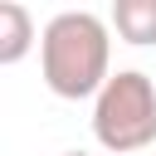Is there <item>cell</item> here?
Returning <instances> with one entry per match:
<instances>
[{
  "mask_svg": "<svg viewBox=\"0 0 156 156\" xmlns=\"http://www.w3.org/2000/svg\"><path fill=\"white\" fill-rule=\"evenodd\" d=\"M58 156H93V151H58Z\"/></svg>",
  "mask_w": 156,
  "mask_h": 156,
  "instance_id": "obj_5",
  "label": "cell"
},
{
  "mask_svg": "<svg viewBox=\"0 0 156 156\" xmlns=\"http://www.w3.org/2000/svg\"><path fill=\"white\" fill-rule=\"evenodd\" d=\"M39 73L54 98H98L112 78V24L93 10H58L39 34Z\"/></svg>",
  "mask_w": 156,
  "mask_h": 156,
  "instance_id": "obj_1",
  "label": "cell"
},
{
  "mask_svg": "<svg viewBox=\"0 0 156 156\" xmlns=\"http://www.w3.org/2000/svg\"><path fill=\"white\" fill-rule=\"evenodd\" d=\"M112 29H117V39H127L136 49L156 44V0H117L112 5Z\"/></svg>",
  "mask_w": 156,
  "mask_h": 156,
  "instance_id": "obj_4",
  "label": "cell"
},
{
  "mask_svg": "<svg viewBox=\"0 0 156 156\" xmlns=\"http://www.w3.org/2000/svg\"><path fill=\"white\" fill-rule=\"evenodd\" d=\"M93 136L112 156H136L156 141V83L141 68H117L93 98Z\"/></svg>",
  "mask_w": 156,
  "mask_h": 156,
  "instance_id": "obj_2",
  "label": "cell"
},
{
  "mask_svg": "<svg viewBox=\"0 0 156 156\" xmlns=\"http://www.w3.org/2000/svg\"><path fill=\"white\" fill-rule=\"evenodd\" d=\"M34 20H29V10L20 5V0H5L0 5V63L10 68V63H20L29 49H34Z\"/></svg>",
  "mask_w": 156,
  "mask_h": 156,
  "instance_id": "obj_3",
  "label": "cell"
}]
</instances>
